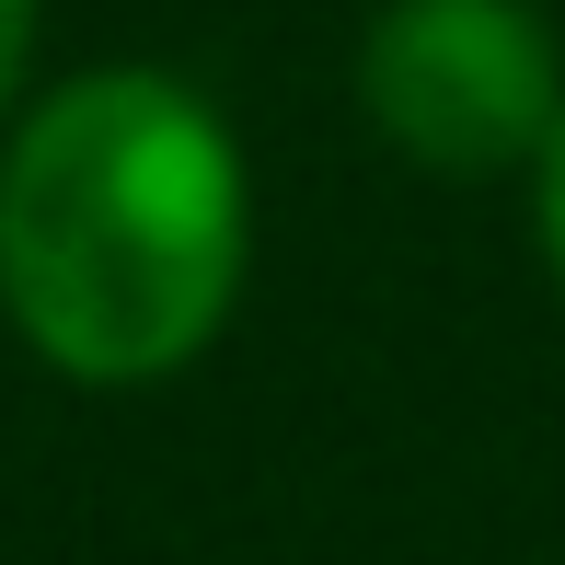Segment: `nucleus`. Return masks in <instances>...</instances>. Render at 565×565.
Masks as SVG:
<instances>
[{"label": "nucleus", "instance_id": "nucleus-1", "mask_svg": "<svg viewBox=\"0 0 565 565\" xmlns=\"http://www.w3.org/2000/svg\"><path fill=\"white\" fill-rule=\"evenodd\" d=\"M254 277L231 116L150 58L46 82L0 127V323L82 393L196 370Z\"/></svg>", "mask_w": 565, "mask_h": 565}, {"label": "nucleus", "instance_id": "nucleus-2", "mask_svg": "<svg viewBox=\"0 0 565 565\" xmlns=\"http://www.w3.org/2000/svg\"><path fill=\"white\" fill-rule=\"evenodd\" d=\"M358 116L439 185H508L565 127V46L543 0H381L358 23Z\"/></svg>", "mask_w": 565, "mask_h": 565}, {"label": "nucleus", "instance_id": "nucleus-3", "mask_svg": "<svg viewBox=\"0 0 565 565\" xmlns=\"http://www.w3.org/2000/svg\"><path fill=\"white\" fill-rule=\"evenodd\" d=\"M531 243H543V277L565 289V127L543 139V162H531Z\"/></svg>", "mask_w": 565, "mask_h": 565}, {"label": "nucleus", "instance_id": "nucleus-4", "mask_svg": "<svg viewBox=\"0 0 565 565\" xmlns=\"http://www.w3.org/2000/svg\"><path fill=\"white\" fill-rule=\"evenodd\" d=\"M35 23H46V0H0V127H12L23 105H35Z\"/></svg>", "mask_w": 565, "mask_h": 565}]
</instances>
